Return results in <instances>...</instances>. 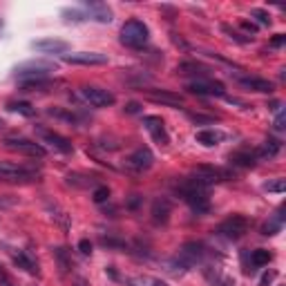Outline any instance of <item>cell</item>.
<instances>
[{
	"instance_id": "6da1fadb",
	"label": "cell",
	"mask_w": 286,
	"mask_h": 286,
	"mask_svg": "<svg viewBox=\"0 0 286 286\" xmlns=\"http://www.w3.org/2000/svg\"><path fill=\"white\" fill-rule=\"evenodd\" d=\"M121 43L127 47H143L148 43V27L136 18L127 20L121 27Z\"/></svg>"
},
{
	"instance_id": "7a4b0ae2",
	"label": "cell",
	"mask_w": 286,
	"mask_h": 286,
	"mask_svg": "<svg viewBox=\"0 0 286 286\" xmlns=\"http://www.w3.org/2000/svg\"><path fill=\"white\" fill-rule=\"evenodd\" d=\"M52 72V65H43V63H27L16 67V78L23 81V85H32V83L45 81L47 74Z\"/></svg>"
},
{
	"instance_id": "3957f363",
	"label": "cell",
	"mask_w": 286,
	"mask_h": 286,
	"mask_svg": "<svg viewBox=\"0 0 286 286\" xmlns=\"http://www.w3.org/2000/svg\"><path fill=\"white\" fill-rule=\"evenodd\" d=\"M248 226H251L248 217H244V215H233V217H228L226 222L219 223L217 233L226 239H239L248 230Z\"/></svg>"
},
{
	"instance_id": "277c9868",
	"label": "cell",
	"mask_w": 286,
	"mask_h": 286,
	"mask_svg": "<svg viewBox=\"0 0 286 286\" xmlns=\"http://www.w3.org/2000/svg\"><path fill=\"white\" fill-rule=\"evenodd\" d=\"M81 96L85 98L92 107H110V105H114V101H117L110 90L96 88V85H85V88H81Z\"/></svg>"
},
{
	"instance_id": "5b68a950",
	"label": "cell",
	"mask_w": 286,
	"mask_h": 286,
	"mask_svg": "<svg viewBox=\"0 0 286 286\" xmlns=\"http://www.w3.org/2000/svg\"><path fill=\"white\" fill-rule=\"evenodd\" d=\"M32 179H36L34 170L25 168V165L0 161V181H32Z\"/></svg>"
},
{
	"instance_id": "8992f818",
	"label": "cell",
	"mask_w": 286,
	"mask_h": 286,
	"mask_svg": "<svg viewBox=\"0 0 286 286\" xmlns=\"http://www.w3.org/2000/svg\"><path fill=\"white\" fill-rule=\"evenodd\" d=\"M188 90L190 94H197V96H223L226 90L219 81H210V78H197V81L188 83Z\"/></svg>"
},
{
	"instance_id": "52a82bcc",
	"label": "cell",
	"mask_w": 286,
	"mask_h": 286,
	"mask_svg": "<svg viewBox=\"0 0 286 286\" xmlns=\"http://www.w3.org/2000/svg\"><path fill=\"white\" fill-rule=\"evenodd\" d=\"M36 134L40 136V141L43 143H47L49 148H54V150L63 152V155H69L72 152V143H69V139H65L63 134H59V132L54 130H47V127H36Z\"/></svg>"
},
{
	"instance_id": "ba28073f",
	"label": "cell",
	"mask_w": 286,
	"mask_h": 286,
	"mask_svg": "<svg viewBox=\"0 0 286 286\" xmlns=\"http://www.w3.org/2000/svg\"><path fill=\"white\" fill-rule=\"evenodd\" d=\"M152 163H155V155L150 152V148H136V150L126 159V165H127V168H130V170H136V172L150 170Z\"/></svg>"
},
{
	"instance_id": "9c48e42d",
	"label": "cell",
	"mask_w": 286,
	"mask_h": 286,
	"mask_svg": "<svg viewBox=\"0 0 286 286\" xmlns=\"http://www.w3.org/2000/svg\"><path fill=\"white\" fill-rule=\"evenodd\" d=\"M5 146L14 152H20V155H30V157H45V148L36 141L30 139H5Z\"/></svg>"
},
{
	"instance_id": "30bf717a",
	"label": "cell",
	"mask_w": 286,
	"mask_h": 286,
	"mask_svg": "<svg viewBox=\"0 0 286 286\" xmlns=\"http://www.w3.org/2000/svg\"><path fill=\"white\" fill-rule=\"evenodd\" d=\"M63 61H65V63H72V65H105L107 63V54L76 52V54H65Z\"/></svg>"
},
{
	"instance_id": "8fae6325",
	"label": "cell",
	"mask_w": 286,
	"mask_h": 286,
	"mask_svg": "<svg viewBox=\"0 0 286 286\" xmlns=\"http://www.w3.org/2000/svg\"><path fill=\"white\" fill-rule=\"evenodd\" d=\"M201 257H204V244H199V242L184 244L181 251H179V262H181V266H184V268L194 266Z\"/></svg>"
},
{
	"instance_id": "7c38bea8",
	"label": "cell",
	"mask_w": 286,
	"mask_h": 286,
	"mask_svg": "<svg viewBox=\"0 0 286 286\" xmlns=\"http://www.w3.org/2000/svg\"><path fill=\"white\" fill-rule=\"evenodd\" d=\"M143 126H146V130L150 132L152 139H155L159 146H168V143H170L168 132H165L161 117H143Z\"/></svg>"
},
{
	"instance_id": "4fadbf2b",
	"label": "cell",
	"mask_w": 286,
	"mask_h": 286,
	"mask_svg": "<svg viewBox=\"0 0 286 286\" xmlns=\"http://www.w3.org/2000/svg\"><path fill=\"white\" fill-rule=\"evenodd\" d=\"M146 96L150 98L152 103H161V105H168V107H181L184 105V98L179 94H172V92H165V90H146Z\"/></svg>"
},
{
	"instance_id": "5bb4252c",
	"label": "cell",
	"mask_w": 286,
	"mask_h": 286,
	"mask_svg": "<svg viewBox=\"0 0 286 286\" xmlns=\"http://www.w3.org/2000/svg\"><path fill=\"white\" fill-rule=\"evenodd\" d=\"M32 47L36 52H43V54H65L69 49V45L65 40H59V38H43V40H34Z\"/></svg>"
},
{
	"instance_id": "9a60e30c",
	"label": "cell",
	"mask_w": 286,
	"mask_h": 286,
	"mask_svg": "<svg viewBox=\"0 0 286 286\" xmlns=\"http://www.w3.org/2000/svg\"><path fill=\"white\" fill-rule=\"evenodd\" d=\"M170 213H172V204H170L165 197L157 199L155 204H152V222L155 223H165L170 217Z\"/></svg>"
},
{
	"instance_id": "2e32d148",
	"label": "cell",
	"mask_w": 286,
	"mask_h": 286,
	"mask_svg": "<svg viewBox=\"0 0 286 286\" xmlns=\"http://www.w3.org/2000/svg\"><path fill=\"white\" fill-rule=\"evenodd\" d=\"M11 257H14V264L18 268H23V271L32 273V275H38V264L34 262L30 257V253L27 251H18V253H11Z\"/></svg>"
},
{
	"instance_id": "e0dca14e",
	"label": "cell",
	"mask_w": 286,
	"mask_h": 286,
	"mask_svg": "<svg viewBox=\"0 0 286 286\" xmlns=\"http://www.w3.org/2000/svg\"><path fill=\"white\" fill-rule=\"evenodd\" d=\"M244 88L253 90V92H262V94H271L273 92V83L271 81H264V78H257V76H246V78H239Z\"/></svg>"
},
{
	"instance_id": "ac0fdd59",
	"label": "cell",
	"mask_w": 286,
	"mask_h": 286,
	"mask_svg": "<svg viewBox=\"0 0 286 286\" xmlns=\"http://www.w3.org/2000/svg\"><path fill=\"white\" fill-rule=\"evenodd\" d=\"M85 14H88V18H94L98 23H110L112 20V11L105 5H96V2H90Z\"/></svg>"
},
{
	"instance_id": "d6986e66",
	"label": "cell",
	"mask_w": 286,
	"mask_h": 286,
	"mask_svg": "<svg viewBox=\"0 0 286 286\" xmlns=\"http://www.w3.org/2000/svg\"><path fill=\"white\" fill-rule=\"evenodd\" d=\"M223 139V134L222 132H217V130H199L197 134H194V141L197 143H201V146H217L219 141Z\"/></svg>"
},
{
	"instance_id": "ffe728a7",
	"label": "cell",
	"mask_w": 286,
	"mask_h": 286,
	"mask_svg": "<svg viewBox=\"0 0 286 286\" xmlns=\"http://www.w3.org/2000/svg\"><path fill=\"white\" fill-rule=\"evenodd\" d=\"M130 286H168L165 282L157 280V277H150V275H139V277H130L127 280Z\"/></svg>"
},
{
	"instance_id": "44dd1931",
	"label": "cell",
	"mask_w": 286,
	"mask_h": 286,
	"mask_svg": "<svg viewBox=\"0 0 286 286\" xmlns=\"http://www.w3.org/2000/svg\"><path fill=\"white\" fill-rule=\"evenodd\" d=\"M255 155H251V152H235L233 157H230V161L237 165H242V168H253L255 165Z\"/></svg>"
},
{
	"instance_id": "7402d4cb",
	"label": "cell",
	"mask_w": 286,
	"mask_h": 286,
	"mask_svg": "<svg viewBox=\"0 0 286 286\" xmlns=\"http://www.w3.org/2000/svg\"><path fill=\"white\" fill-rule=\"evenodd\" d=\"M271 259H273V255L268 251H264V248H257V251H253V255H251L253 266H266Z\"/></svg>"
},
{
	"instance_id": "603a6c76",
	"label": "cell",
	"mask_w": 286,
	"mask_h": 286,
	"mask_svg": "<svg viewBox=\"0 0 286 286\" xmlns=\"http://www.w3.org/2000/svg\"><path fill=\"white\" fill-rule=\"evenodd\" d=\"M9 110L11 112H18V114H23V117H34L36 110L32 103L27 101H18V103H9Z\"/></svg>"
},
{
	"instance_id": "cb8c5ba5",
	"label": "cell",
	"mask_w": 286,
	"mask_h": 286,
	"mask_svg": "<svg viewBox=\"0 0 286 286\" xmlns=\"http://www.w3.org/2000/svg\"><path fill=\"white\" fill-rule=\"evenodd\" d=\"M47 208H49V213H52V217L56 219V222H59L61 226H63V228H69V217H67V213H65V210H61L56 204H54V206L47 204Z\"/></svg>"
},
{
	"instance_id": "d4e9b609",
	"label": "cell",
	"mask_w": 286,
	"mask_h": 286,
	"mask_svg": "<svg viewBox=\"0 0 286 286\" xmlns=\"http://www.w3.org/2000/svg\"><path fill=\"white\" fill-rule=\"evenodd\" d=\"M179 69H181L184 74H199L201 78H204L206 74L210 72L208 67H204V65H197V63H181V65H179Z\"/></svg>"
},
{
	"instance_id": "484cf974",
	"label": "cell",
	"mask_w": 286,
	"mask_h": 286,
	"mask_svg": "<svg viewBox=\"0 0 286 286\" xmlns=\"http://www.w3.org/2000/svg\"><path fill=\"white\" fill-rule=\"evenodd\" d=\"M280 141H266V146H264L262 148V150H259V152H257V155L255 157H268V159H271V157H275L277 155V152H280Z\"/></svg>"
},
{
	"instance_id": "4316f807",
	"label": "cell",
	"mask_w": 286,
	"mask_h": 286,
	"mask_svg": "<svg viewBox=\"0 0 286 286\" xmlns=\"http://www.w3.org/2000/svg\"><path fill=\"white\" fill-rule=\"evenodd\" d=\"M101 244L107 248H117V251H123V248H127V244L123 242V239H117V237H101Z\"/></svg>"
},
{
	"instance_id": "83f0119b",
	"label": "cell",
	"mask_w": 286,
	"mask_h": 286,
	"mask_svg": "<svg viewBox=\"0 0 286 286\" xmlns=\"http://www.w3.org/2000/svg\"><path fill=\"white\" fill-rule=\"evenodd\" d=\"M92 199L96 201V204H103V201H107V199H110V190H107V186H98V188H94Z\"/></svg>"
},
{
	"instance_id": "f1b7e54d",
	"label": "cell",
	"mask_w": 286,
	"mask_h": 286,
	"mask_svg": "<svg viewBox=\"0 0 286 286\" xmlns=\"http://www.w3.org/2000/svg\"><path fill=\"white\" fill-rule=\"evenodd\" d=\"M63 16L67 20H74V23H81V20H88V14L78 9H63Z\"/></svg>"
},
{
	"instance_id": "f546056e",
	"label": "cell",
	"mask_w": 286,
	"mask_h": 286,
	"mask_svg": "<svg viewBox=\"0 0 286 286\" xmlns=\"http://www.w3.org/2000/svg\"><path fill=\"white\" fill-rule=\"evenodd\" d=\"M56 257H59V264H61V273H67L69 268H72V262H69L67 257H65V251L63 248H56Z\"/></svg>"
},
{
	"instance_id": "4dcf8cb0",
	"label": "cell",
	"mask_w": 286,
	"mask_h": 286,
	"mask_svg": "<svg viewBox=\"0 0 286 286\" xmlns=\"http://www.w3.org/2000/svg\"><path fill=\"white\" fill-rule=\"evenodd\" d=\"M264 188L268 190V192H284L286 190V181L284 179H275V181H268Z\"/></svg>"
},
{
	"instance_id": "1f68e13d",
	"label": "cell",
	"mask_w": 286,
	"mask_h": 286,
	"mask_svg": "<svg viewBox=\"0 0 286 286\" xmlns=\"http://www.w3.org/2000/svg\"><path fill=\"white\" fill-rule=\"evenodd\" d=\"M251 16H255V18L259 20V25H271V16H268L264 9H253Z\"/></svg>"
},
{
	"instance_id": "d6a6232c",
	"label": "cell",
	"mask_w": 286,
	"mask_h": 286,
	"mask_svg": "<svg viewBox=\"0 0 286 286\" xmlns=\"http://www.w3.org/2000/svg\"><path fill=\"white\" fill-rule=\"evenodd\" d=\"M188 117H190V121H194V123H206V126H213L215 123L213 117H204V114H188Z\"/></svg>"
},
{
	"instance_id": "836d02e7",
	"label": "cell",
	"mask_w": 286,
	"mask_h": 286,
	"mask_svg": "<svg viewBox=\"0 0 286 286\" xmlns=\"http://www.w3.org/2000/svg\"><path fill=\"white\" fill-rule=\"evenodd\" d=\"M280 228H282V223L277 222V219H273L271 223H266V226H264V235H275Z\"/></svg>"
},
{
	"instance_id": "e575fe53",
	"label": "cell",
	"mask_w": 286,
	"mask_h": 286,
	"mask_svg": "<svg viewBox=\"0 0 286 286\" xmlns=\"http://www.w3.org/2000/svg\"><path fill=\"white\" fill-rule=\"evenodd\" d=\"M273 126H275V130H284V127H286V112L284 110L275 117V123H273Z\"/></svg>"
},
{
	"instance_id": "d590c367",
	"label": "cell",
	"mask_w": 286,
	"mask_h": 286,
	"mask_svg": "<svg viewBox=\"0 0 286 286\" xmlns=\"http://www.w3.org/2000/svg\"><path fill=\"white\" fill-rule=\"evenodd\" d=\"M222 30H223V32H226V34H228V36H230V38H235V40H237V43H248V40H244V38H242V36H239V34H237V32H233V30H230V27H228V25H222Z\"/></svg>"
},
{
	"instance_id": "8d00e7d4",
	"label": "cell",
	"mask_w": 286,
	"mask_h": 286,
	"mask_svg": "<svg viewBox=\"0 0 286 286\" xmlns=\"http://www.w3.org/2000/svg\"><path fill=\"white\" fill-rule=\"evenodd\" d=\"M78 251H81L83 255H90V253H92V244H90L88 239H81V242H78Z\"/></svg>"
},
{
	"instance_id": "74e56055",
	"label": "cell",
	"mask_w": 286,
	"mask_h": 286,
	"mask_svg": "<svg viewBox=\"0 0 286 286\" xmlns=\"http://www.w3.org/2000/svg\"><path fill=\"white\" fill-rule=\"evenodd\" d=\"M284 43H286V36H284V34H277V36H273V38H271V45H273V47H282Z\"/></svg>"
},
{
	"instance_id": "f35d334b",
	"label": "cell",
	"mask_w": 286,
	"mask_h": 286,
	"mask_svg": "<svg viewBox=\"0 0 286 286\" xmlns=\"http://www.w3.org/2000/svg\"><path fill=\"white\" fill-rule=\"evenodd\" d=\"M126 112H127V114H136V112H141V105L132 101V103H127V105H126Z\"/></svg>"
},
{
	"instance_id": "ab89813d",
	"label": "cell",
	"mask_w": 286,
	"mask_h": 286,
	"mask_svg": "<svg viewBox=\"0 0 286 286\" xmlns=\"http://www.w3.org/2000/svg\"><path fill=\"white\" fill-rule=\"evenodd\" d=\"M0 286H14V284H11V280L7 277V273L2 271V266H0Z\"/></svg>"
},
{
	"instance_id": "60d3db41",
	"label": "cell",
	"mask_w": 286,
	"mask_h": 286,
	"mask_svg": "<svg viewBox=\"0 0 286 286\" xmlns=\"http://www.w3.org/2000/svg\"><path fill=\"white\" fill-rule=\"evenodd\" d=\"M242 30H246V32H251V34H255L257 27H255L253 23H242Z\"/></svg>"
},
{
	"instance_id": "b9f144b4",
	"label": "cell",
	"mask_w": 286,
	"mask_h": 286,
	"mask_svg": "<svg viewBox=\"0 0 286 286\" xmlns=\"http://www.w3.org/2000/svg\"><path fill=\"white\" fill-rule=\"evenodd\" d=\"M74 286H88V282H85V280H76V284H74Z\"/></svg>"
}]
</instances>
